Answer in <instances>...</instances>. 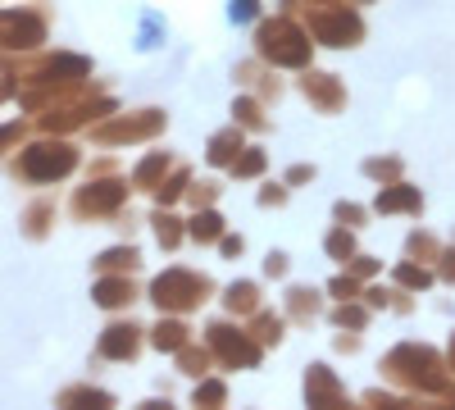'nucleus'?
Instances as JSON below:
<instances>
[{"label": "nucleus", "mask_w": 455, "mask_h": 410, "mask_svg": "<svg viewBox=\"0 0 455 410\" xmlns=\"http://www.w3.org/2000/svg\"><path fill=\"white\" fill-rule=\"evenodd\" d=\"M73 169H78V151L68 141H36L14 160V173L28 182H55V178H68Z\"/></svg>", "instance_id": "1"}, {"label": "nucleus", "mask_w": 455, "mask_h": 410, "mask_svg": "<svg viewBox=\"0 0 455 410\" xmlns=\"http://www.w3.org/2000/svg\"><path fill=\"white\" fill-rule=\"evenodd\" d=\"M259 51L269 55V60H278V64H306L310 42H306V36H300L287 19H274V23L259 28Z\"/></svg>", "instance_id": "2"}, {"label": "nucleus", "mask_w": 455, "mask_h": 410, "mask_svg": "<svg viewBox=\"0 0 455 410\" xmlns=\"http://www.w3.org/2000/svg\"><path fill=\"white\" fill-rule=\"evenodd\" d=\"M201 292H205V278L187 274V269H169V274L156 278V287H150V296H156L160 310H187V306H196Z\"/></svg>", "instance_id": "3"}, {"label": "nucleus", "mask_w": 455, "mask_h": 410, "mask_svg": "<svg viewBox=\"0 0 455 410\" xmlns=\"http://www.w3.org/2000/svg\"><path fill=\"white\" fill-rule=\"evenodd\" d=\"M36 42H46V19L32 10H5L0 14V46L10 51H28Z\"/></svg>", "instance_id": "4"}, {"label": "nucleus", "mask_w": 455, "mask_h": 410, "mask_svg": "<svg viewBox=\"0 0 455 410\" xmlns=\"http://www.w3.org/2000/svg\"><path fill=\"white\" fill-rule=\"evenodd\" d=\"M124 197H128L124 182H92V188H83L78 197H73V214H78V219H100V214H114Z\"/></svg>", "instance_id": "5"}, {"label": "nucleus", "mask_w": 455, "mask_h": 410, "mask_svg": "<svg viewBox=\"0 0 455 410\" xmlns=\"http://www.w3.org/2000/svg\"><path fill=\"white\" fill-rule=\"evenodd\" d=\"M137 333H141V328H132V324H109L105 338H100V356H109V360H132L137 347H141Z\"/></svg>", "instance_id": "6"}, {"label": "nucleus", "mask_w": 455, "mask_h": 410, "mask_svg": "<svg viewBox=\"0 0 455 410\" xmlns=\"http://www.w3.org/2000/svg\"><path fill=\"white\" fill-rule=\"evenodd\" d=\"M156 128H160V115L146 109V119H119L109 128H96V141H137V137H150Z\"/></svg>", "instance_id": "7"}, {"label": "nucleus", "mask_w": 455, "mask_h": 410, "mask_svg": "<svg viewBox=\"0 0 455 410\" xmlns=\"http://www.w3.org/2000/svg\"><path fill=\"white\" fill-rule=\"evenodd\" d=\"M210 342H214V351H219L228 365H251V360H255V347L242 338V333L233 338V328H223V324L210 328Z\"/></svg>", "instance_id": "8"}, {"label": "nucleus", "mask_w": 455, "mask_h": 410, "mask_svg": "<svg viewBox=\"0 0 455 410\" xmlns=\"http://www.w3.org/2000/svg\"><path fill=\"white\" fill-rule=\"evenodd\" d=\"M315 32L323 36L328 46H351L360 36V23L351 14H332V19H315Z\"/></svg>", "instance_id": "9"}, {"label": "nucleus", "mask_w": 455, "mask_h": 410, "mask_svg": "<svg viewBox=\"0 0 455 410\" xmlns=\"http://www.w3.org/2000/svg\"><path fill=\"white\" fill-rule=\"evenodd\" d=\"M306 397H310V406H332V401H341L337 397V383H332V374L319 365V369H310V379H306Z\"/></svg>", "instance_id": "10"}, {"label": "nucleus", "mask_w": 455, "mask_h": 410, "mask_svg": "<svg viewBox=\"0 0 455 410\" xmlns=\"http://www.w3.org/2000/svg\"><path fill=\"white\" fill-rule=\"evenodd\" d=\"M96 301L109 306V310H114V306H128V301H132V283H128V278H100V283H96Z\"/></svg>", "instance_id": "11"}, {"label": "nucleus", "mask_w": 455, "mask_h": 410, "mask_svg": "<svg viewBox=\"0 0 455 410\" xmlns=\"http://www.w3.org/2000/svg\"><path fill=\"white\" fill-rule=\"evenodd\" d=\"M51 219H55V205H46V201H36L28 214H23V233L28 237H42L46 229H51Z\"/></svg>", "instance_id": "12"}, {"label": "nucleus", "mask_w": 455, "mask_h": 410, "mask_svg": "<svg viewBox=\"0 0 455 410\" xmlns=\"http://www.w3.org/2000/svg\"><path fill=\"white\" fill-rule=\"evenodd\" d=\"M156 347H160V351H178V347H187V328L173 324V319L160 324V328H156Z\"/></svg>", "instance_id": "13"}, {"label": "nucleus", "mask_w": 455, "mask_h": 410, "mask_svg": "<svg viewBox=\"0 0 455 410\" xmlns=\"http://www.w3.org/2000/svg\"><path fill=\"white\" fill-rule=\"evenodd\" d=\"M306 96H315V100L328 105V109L337 105V87H332L328 78H306Z\"/></svg>", "instance_id": "14"}, {"label": "nucleus", "mask_w": 455, "mask_h": 410, "mask_svg": "<svg viewBox=\"0 0 455 410\" xmlns=\"http://www.w3.org/2000/svg\"><path fill=\"white\" fill-rule=\"evenodd\" d=\"M132 265H137V251H132V246H128V251L119 246V251H105V255H100V269H132Z\"/></svg>", "instance_id": "15"}, {"label": "nucleus", "mask_w": 455, "mask_h": 410, "mask_svg": "<svg viewBox=\"0 0 455 410\" xmlns=\"http://www.w3.org/2000/svg\"><path fill=\"white\" fill-rule=\"evenodd\" d=\"M233 146H242V137H237V133H223V137H214V146H210V160H214V165L233 160Z\"/></svg>", "instance_id": "16"}, {"label": "nucleus", "mask_w": 455, "mask_h": 410, "mask_svg": "<svg viewBox=\"0 0 455 410\" xmlns=\"http://www.w3.org/2000/svg\"><path fill=\"white\" fill-rule=\"evenodd\" d=\"M64 406H73V401H92V406H109V397L105 392H96V388H68L64 397H60Z\"/></svg>", "instance_id": "17"}, {"label": "nucleus", "mask_w": 455, "mask_h": 410, "mask_svg": "<svg viewBox=\"0 0 455 410\" xmlns=\"http://www.w3.org/2000/svg\"><path fill=\"white\" fill-rule=\"evenodd\" d=\"M192 237H196V242H214V237H219V214H201V219L192 223Z\"/></svg>", "instance_id": "18"}, {"label": "nucleus", "mask_w": 455, "mask_h": 410, "mask_svg": "<svg viewBox=\"0 0 455 410\" xmlns=\"http://www.w3.org/2000/svg\"><path fill=\"white\" fill-rule=\"evenodd\" d=\"M228 306H233V310H251V306H255V287H251V283L233 287V292H228Z\"/></svg>", "instance_id": "19"}, {"label": "nucleus", "mask_w": 455, "mask_h": 410, "mask_svg": "<svg viewBox=\"0 0 455 410\" xmlns=\"http://www.w3.org/2000/svg\"><path fill=\"white\" fill-rule=\"evenodd\" d=\"M401 205H419V197H414V192H387V197H378V210H401Z\"/></svg>", "instance_id": "20"}, {"label": "nucleus", "mask_w": 455, "mask_h": 410, "mask_svg": "<svg viewBox=\"0 0 455 410\" xmlns=\"http://www.w3.org/2000/svg\"><path fill=\"white\" fill-rule=\"evenodd\" d=\"M156 233H160V246H173V242H178V219L160 214V219H156Z\"/></svg>", "instance_id": "21"}, {"label": "nucleus", "mask_w": 455, "mask_h": 410, "mask_svg": "<svg viewBox=\"0 0 455 410\" xmlns=\"http://www.w3.org/2000/svg\"><path fill=\"white\" fill-rule=\"evenodd\" d=\"M19 137H23V128H19V124H5V128H0V151H5V146H14Z\"/></svg>", "instance_id": "22"}, {"label": "nucleus", "mask_w": 455, "mask_h": 410, "mask_svg": "<svg viewBox=\"0 0 455 410\" xmlns=\"http://www.w3.org/2000/svg\"><path fill=\"white\" fill-rule=\"evenodd\" d=\"M259 165H264V156H259V151H251V156H246V160L237 165V173H255Z\"/></svg>", "instance_id": "23"}, {"label": "nucleus", "mask_w": 455, "mask_h": 410, "mask_svg": "<svg viewBox=\"0 0 455 410\" xmlns=\"http://www.w3.org/2000/svg\"><path fill=\"white\" fill-rule=\"evenodd\" d=\"M196 401H223V388L210 383V388H196Z\"/></svg>", "instance_id": "24"}, {"label": "nucleus", "mask_w": 455, "mask_h": 410, "mask_svg": "<svg viewBox=\"0 0 455 410\" xmlns=\"http://www.w3.org/2000/svg\"><path fill=\"white\" fill-rule=\"evenodd\" d=\"M328 251H332V255H347V251H351V237H341V233H337V237L328 242Z\"/></svg>", "instance_id": "25"}, {"label": "nucleus", "mask_w": 455, "mask_h": 410, "mask_svg": "<svg viewBox=\"0 0 455 410\" xmlns=\"http://www.w3.org/2000/svg\"><path fill=\"white\" fill-rule=\"evenodd\" d=\"M0 100H5V87H0Z\"/></svg>", "instance_id": "26"}, {"label": "nucleus", "mask_w": 455, "mask_h": 410, "mask_svg": "<svg viewBox=\"0 0 455 410\" xmlns=\"http://www.w3.org/2000/svg\"><path fill=\"white\" fill-rule=\"evenodd\" d=\"M451 360H455V347H451Z\"/></svg>", "instance_id": "27"}]
</instances>
